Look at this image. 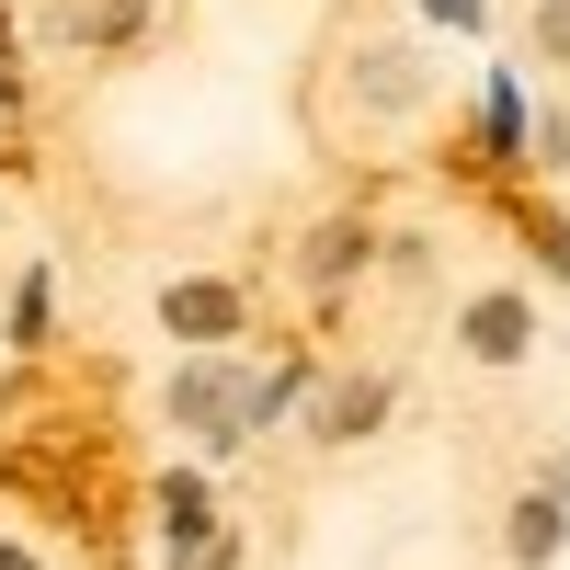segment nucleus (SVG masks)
I'll use <instances>...</instances> for the list:
<instances>
[{
    "instance_id": "obj_1",
    "label": "nucleus",
    "mask_w": 570,
    "mask_h": 570,
    "mask_svg": "<svg viewBox=\"0 0 570 570\" xmlns=\"http://www.w3.org/2000/svg\"><path fill=\"white\" fill-rule=\"evenodd\" d=\"M456 343H468V365H513V354L537 343V308H525V297H502V285H491V297H468Z\"/></svg>"
},
{
    "instance_id": "obj_2",
    "label": "nucleus",
    "mask_w": 570,
    "mask_h": 570,
    "mask_svg": "<svg viewBox=\"0 0 570 570\" xmlns=\"http://www.w3.org/2000/svg\"><path fill=\"white\" fill-rule=\"evenodd\" d=\"M160 320L183 331V343H228V331H240V285H228V274H183L160 297Z\"/></svg>"
},
{
    "instance_id": "obj_3",
    "label": "nucleus",
    "mask_w": 570,
    "mask_h": 570,
    "mask_svg": "<svg viewBox=\"0 0 570 570\" xmlns=\"http://www.w3.org/2000/svg\"><path fill=\"white\" fill-rule=\"evenodd\" d=\"M376 411H389V376H343V389H331V400L308 411V434H320V445H354Z\"/></svg>"
},
{
    "instance_id": "obj_4",
    "label": "nucleus",
    "mask_w": 570,
    "mask_h": 570,
    "mask_svg": "<svg viewBox=\"0 0 570 570\" xmlns=\"http://www.w3.org/2000/svg\"><path fill=\"white\" fill-rule=\"evenodd\" d=\"M171 411H183V422H206V434H240V376L195 365V376H183V389H171Z\"/></svg>"
},
{
    "instance_id": "obj_5",
    "label": "nucleus",
    "mask_w": 570,
    "mask_h": 570,
    "mask_svg": "<svg viewBox=\"0 0 570 570\" xmlns=\"http://www.w3.org/2000/svg\"><path fill=\"white\" fill-rule=\"evenodd\" d=\"M513 559H559V491H525V502H513Z\"/></svg>"
},
{
    "instance_id": "obj_6",
    "label": "nucleus",
    "mask_w": 570,
    "mask_h": 570,
    "mask_svg": "<svg viewBox=\"0 0 570 570\" xmlns=\"http://www.w3.org/2000/svg\"><path fill=\"white\" fill-rule=\"evenodd\" d=\"M365 263V228H320V240H308V285H343Z\"/></svg>"
},
{
    "instance_id": "obj_7",
    "label": "nucleus",
    "mask_w": 570,
    "mask_h": 570,
    "mask_svg": "<svg viewBox=\"0 0 570 570\" xmlns=\"http://www.w3.org/2000/svg\"><path fill=\"white\" fill-rule=\"evenodd\" d=\"M525 46L548 69H570V0H537V23H525Z\"/></svg>"
},
{
    "instance_id": "obj_8",
    "label": "nucleus",
    "mask_w": 570,
    "mask_h": 570,
    "mask_svg": "<svg viewBox=\"0 0 570 570\" xmlns=\"http://www.w3.org/2000/svg\"><path fill=\"white\" fill-rule=\"evenodd\" d=\"M0 570H35V548H12V537H0Z\"/></svg>"
},
{
    "instance_id": "obj_9",
    "label": "nucleus",
    "mask_w": 570,
    "mask_h": 570,
    "mask_svg": "<svg viewBox=\"0 0 570 570\" xmlns=\"http://www.w3.org/2000/svg\"><path fill=\"white\" fill-rule=\"evenodd\" d=\"M0 104H12V58H0Z\"/></svg>"
}]
</instances>
